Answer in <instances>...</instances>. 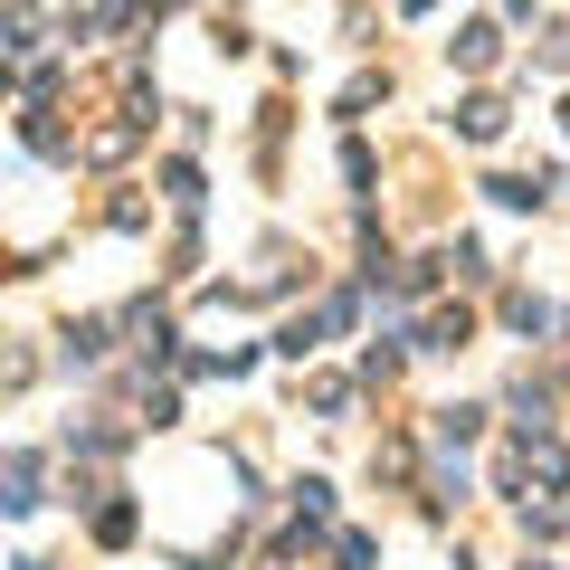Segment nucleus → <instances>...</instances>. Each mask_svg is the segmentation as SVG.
I'll list each match as a JSON object with an SVG mask.
<instances>
[{
	"label": "nucleus",
	"instance_id": "2",
	"mask_svg": "<svg viewBox=\"0 0 570 570\" xmlns=\"http://www.w3.org/2000/svg\"><path fill=\"white\" fill-rule=\"evenodd\" d=\"M494 48H504V29H494V20H466V29H456V67H494Z\"/></svg>",
	"mask_w": 570,
	"mask_h": 570
},
{
	"label": "nucleus",
	"instance_id": "1",
	"mask_svg": "<svg viewBox=\"0 0 570 570\" xmlns=\"http://www.w3.org/2000/svg\"><path fill=\"white\" fill-rule=\"evenodd\" d=\"M456 134H466V142H494V134H504V105H494V96H466V105H456Z\"/></svg>",
	"mask_w": 570,
	"mask_h": 570
}]
</instances>
